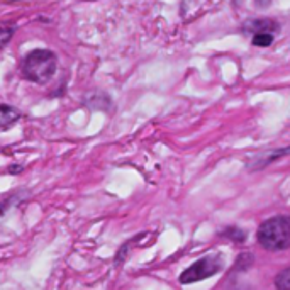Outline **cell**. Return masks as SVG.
Wrapping results in <instances>:
<instances>
[{
  "label": "cell",
  "instance_id": "obj_4",
  "mask_svg": "<svg viewBox=\"0 0 290 290\" xmlns=\"http://www.w3.org/2000/svg\"><path fill=\"white\" fill-rule=\"evenodd\" d=\"M243 31H248V33H253V34H259V33L273 34L275 31H278V24L272 19H254L244 24Z\"/></svg>",
  "mask_w": 290,
  "mask_h": 290
},
{
  "label": "cell",
  "instance_id": "obj_9",
  "mask_svg": "<svg viewBox=\"0 0 290 290\" xmlns=\"http://www.w3.org/2000/svg\"><path fill=\"white\" fill-rule=\"evenodd\" d=\"M224 236H227V238H231L233 241H238V243H241L246 239V236H244V233L241 231V229H238V227H229L226 233H224Z\"/></svg>",
  "mask_w": 290,
  "mask_h": 290
},
{
  "label": "cell",
  "instance_id": "obj_1",
  "mask_svg": "<svg viewBox=\"0 0 290 290\" xmlns=\"http://www.w3.org/2000/svg\"><path fill=\"white\" fill-rule=\"evenodd\" d=\"M58 58L49 49H34L22 61V75L25 80L34 83H48L53 78Z\"/></svg>",
  "mask_w": 290,
  "mask_h": 290
},
{
  "label": "cell",
  "instance_id": "obj_7",
  "mask_svg": "<svg viewBox=\"0 0 290 290\" xmlns=\"http://www.w3.org/2000/svg\"><path fill=\"white\" fill-rule=\"evenodd\" d=\"M12 34H14V25L0 22V49L9 43L10 38H12Z\"/></svg>",
  "mask_w": 290,
  "mask_h": 290
},
{
  "label": "cell",
  "instance_id": "obj_5",
  "mask_svg": "<svg viewBox=\"0 0 290 290\" xmlns=\"http://www.w3.org/2000/svg\"><path fill=\"white\" fill-rule=\"evenodd\" d=\"M20 119V112L12 105L0 104V129H9Z\"/></svg>",
  "mask_w": 290,
  "mask_h": 290
},
{
  "label": "cell",
  "instance_id": "obj_11",
  "mask_svg": "<svg viewBox=\"0 0 290 290\" xmlns=\"http://www.w3.org/2000/svg\"><path fill=\"white\" fill-rule=\"evenodd\" d=\"M270 2H272V0H256V4L259 5V7H267Z\"/></svg>",
  "mask_w": 290,
  "mask_h": 290
},
{
  "label": "cell",
  "instance_id": "obj_3",
  "mask_svg": "<svg viewBox=\"0 0 290 290\" xmlns=\"http://www.w3.org/2000/svg\"><path fill=\"white\" fill-rule=\"evenodd\" d=\"M222 256L221 254H209V256L200 258L198 262L190 265L185 272L180 275V282L182 283H193V282H200L206 280L212 275L219 273L222 270Z\"/></svg>",
  "mask_w": 290,
  "mask_h": 290
},
{
  "label": "cell",
  "instance_id": "obj_12",
  "mask_svg": "<svg viewBox=\"0 0 290 290\" xmlns=\"http://www.w3.org/2000/svg\"><path fill=\"white\" fill-rule=\"evenodd\" d=\"M19 165H14V168L10 166L9 168V173H19V171H22V168H17Z\"/></svg>",
  "mask_w": 290,
  "mask_h": 290
},
{
  "label": "cell",
  "instance_id": "obj_6",
  "mask_svg": "<svg viewBox=\"0 0 290 290\" xmlns=\"http://www.w3.org/2000/svg\"><path fill=\"white\" fill-rule=\"evenodd\" d=\"M275 287H277V290H290V267L277 275V278H275Z\"/></svg>",
  "mask_w": 290,
  "mask_h": 290
},
{
  "label": "cell",
  "instance_id": "obj_10",
  "mask_svg": "<svg viewBox=\"0 0 290 290\" xmlns=\"http://www.w3.org/2000/svg\"><path fill=\"white\" fill-rule=\"evenodd\" d=\"M5 209H7V202L5 200H0V216L5 212Z\"/></svg>",
  "mask_w": 290,
  "mask_h": 290
},
{
  "label": "cell",
  "instance_id": "obj_8",
  "mask_svg": "<svg viewBox=\"0 0 290 290\" xmlns=\"http://www.w3.org/2000/svg\"><path fill=\"white\" fill-rule=\"evenodd\" d=\"M273 43V34L272 33H259L253 36V44L259 46V48H267Z\"/></svg>",
  "mask_w": 290,
  "mask_h": 290
},
{
  "label": "cell",
  "instance_id": "obj_2",
  "mask_svg": "<svg viewBox=\"0 0 290 290\" xmlns=\"http://www.w3.org/2000/svg\"><path fill=\"white\" fill-rule=\"evenodd\" d=\"M258 241L268 251L290 248V217L277 216L265 221L258 229Z\"/></svg>",
  "mask_w": 290,
  "mask_h": 290
}]
</instances>
